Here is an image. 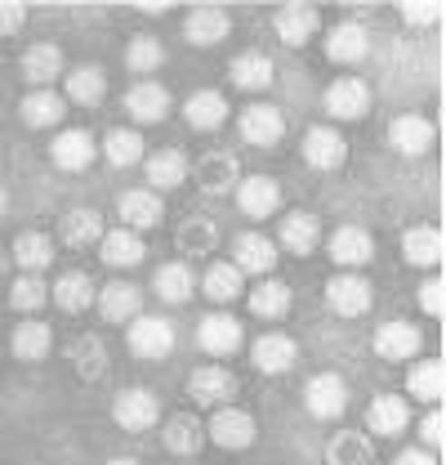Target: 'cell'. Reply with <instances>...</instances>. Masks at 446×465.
Returning <instances> with one entry per match:
<instances>
[{
    "mask_svg": "<svg viewBox=\"0 0 446 465\" xmlns=\"http://www.w3.org/2000/svg\"><path fill=\"white\" fill-rule=\"evenodd\" d=\"M206 439L223 448V452H241V448H250L255 439H259V420H255V411H246V407L237 403H223L215 407V416H210V425H206Z\"/></svg>",
    "mask_w": 446,
    "mask_h": 465,
    "instance_id": "cell-1",
    "label": "cell"
},
{
    "mask_svg": "<svg viewBox=\"0 0 446 465\" xmlns=\"http://www.w3.org/2000/svg\"><path fill=\"white\" fill-rule=\"evenodd\" d=\"M174 322L170 318H157V313H139L130 327H125V349L134 353V358H143V362H161L170 358V349H174Z\"/></svg>",
    "mask_w": 446,
    "mask_h": 465,
    "instance_id": "cell-2",
    "label": "cell"
},
{
    "mask_svg": "<svg viewBox=\"0 0 446 465\" xmlns=\"http://www.w3.org/2000/svg\"><path fill=\"white\" fill-rule=\"evenodd\" d=\"M112 420L125 434H143V430H152L161 420V399L152 390H143V385H130V390H121L112 399Z\"/></svg>",
    "mask_w": 446,
    "mask_h": 465,
    "instance_id": "cell-3",
    "label": "cell"
},
{
    "mask_svg": "<svg viewBox=\"0 0 446 465\" xmlns=\"http://www.w3.org/2000/svg\"><path fill=\"white\" fill-rule=\"evenodd\" d=\"M304 411L313 420H339L348 411V381L339 371H317L304 385Z\"/></svg>",
    "mask_w": 446,
    "mask_h": 465,
    "instance_id": "cell-4",
    "label": "cell"
},
{
    "mask_svg": "<svg viewBox=\"0 0 446 465\" xmlns=\"http://www.w3.org/2000/svg\"><path fill=\"white\" fill-rule=\"evenodd\" d=\"M326 255L334 260L339 273H357V269L371 264V255H375V237L362 229V224H339V229L326 237Z\"/></svg>",
    "mask_w": 446,
    "mask_h": 465,
    "instance_id": "cell-5",
    "label": "cell"
},
{
    "mask_svg": "<svg viewBox=\"0 0 446 465\" xmlns=\"http://www.w3.org/2000/svg\"><path fill=\"white\" fill-rule=\"evenodd\" d=\"M277 242H273V237H268V232H237V237H232V264H237V273H241V278H246V273H250V278H268V273H273V269H277Z\"/></svg>",
    "mask_w": 446,
    "mask_h": 465,
    "instance_id": "cell-6",
    "label": "cell"
},
{
    "mask_svg": "<svg viewBox=\"0 0 446 465\" xmlns=\"http://www.w3.org/2000/svg\"><path fill=\"white\" fill-rule=\"evenodd\" d=\"M94 157H99V143H94V134H90V130H81V125L58 130L54 143H50V162H54V171H63V174L90 171V166H94Z\"/></svg>",
    "mask_w": 446,
    "mask_h": 465,
    "instance_id": "cell-7",
    "label": "cell"
},
{
    "mask_svg": "<svg viewBox=\"0 0 446 465\" xmlns=\"http://www.w3.org/2000/svg\"><path fill=\"white\" fill-rule=\"evenodd\" d=\"M322 108L331 121H362L371 113V85L362 76H334L322 94Z\"/></svg>",
    "mask_w": 446,
    "mask_h": 465,
    "instance_id": "cell-8",
    "label": "cell"
},
{
    "mask_svg": "<svg viewBox=\"0 0 446 465\" xmlns=\"http://www.w3.org/2000/svg\"><path fill=\"white\" fill-rule=\"evenodd\" d=\"M121 108H125V116H130L134 130H139V125H157V121H166L170 108H174V99H170V90L161 85V81H134V85L125 90Z\"/></svg>",
    "mask_w": 446,
    "mask_h": 465,
    "instance_id": "cell-9",
    "label": "cell"
},
{
    "mask_svg": "<svg viewBox=\"0 0 446 465\" xmlns=\"http://www.w3.org/2000/svg\"><path fill=\"white\" fill-rule=\"evenodd\" d=\"M232 197H237V211L246 220H273L281 211V183L273 174H246L232 188Z\"/></svg>",
    "mask_w": 446,
    "mask_h": 465,
    "instance_id": "cell-10",
    "label": "cell"
},
{
    "mask_svg": "<svg viewBox=\"0 0 446 465\" xmlns=\"http://www.w3.org/2000/svg\"><path fill=\"white\" fill-rule=\"evenodd\" d=\"M371 300H375V291L362 273H334L326 282V309L334 318H362V313H371Z\"/></svg>",
    "mask_w": 446,
    "mask_h": 465,
    "instance_id": "cell-11",
    "label": "cell"
},
{
    "mask_svg": "<svg viewBox=\"0 0 446 465\" xmlns=\"http://www.w3.org/2000/svg\"><path fill=\"white\" fill-rule=\"evenodd\" d=\"M246 341V331H241V318H232V313H206L201 322H197V349L201 353H210V358H232L237 349Z\"/></svg>",
    "mask_w": 446,
    "mask_h": 465,
    "instance_id": "cell-12",
    "label": "cell"
},
{
    "mask_svg": "<svg viewBox=\"0 0 446 465\" xmlns=\"http://www.w3.org/2000/svg\"><path fill=\"white\" fill-rule=\"evenodd\" d=\"M344 162H348V139H344L334 125H313V130L304 134V166H308V171L331 174V171H339Z\"/></svg>",
    "mask_w": 446,
    "mask_h": 465,
    "instance_id": "cell-13",
    "label": "cell"
},
{
    "mask_svg": "<svg viewBox=\"0 0 446 465\" xmlns=\"http://www.w3.org/2000/svg\"><path fill=\"white\" fill-rule=\"evenodd\" d=\"M420 345H424V336H420V327L406 322V318L380 322L375 336H371V349H375L384 362H411V358L420 353Z\"/></svg>",
    "mask_w": 446,
    "mask_h": 465,
    "instance_id": "cell-14",
    "label": "cell"
},
{
    "mask_svg": "<svg viewBox=\"0 0 446 465\" xmlns=\"http://www.w3.org/2000/svg\"><path fill=\"white\" fill-rule=\"evenodd\" d=\"M411 430V403L402 394H375L366 403V434L371 439H402Z\"/></svg>",
    "mask_w": 446,
    "mask_h": 465,
    "instance_id": "cell-15",
    "label": "cell"
},
{
    "mask_svg": "<svg viewBox=\"0 0 446 465\" xmlns=\"http://www.w3.org/2000/svg\"><path fill=\"white\" fill-rule=\"evenodd\" d=\"M237 130L255 148H277L281 139H286V116H281L277 104H250L246 113L237 116Z\"/></svg>",
    "mask_w": 446,
    "mask_h": 465,
    "instance_id": "cell-16",
    "label": "cell"
},
{
    "mask_svg": "<svg viewBox=\"0 0 446 465\" xmlns=\"http://www.w3.org/2000/svg\"><path fill=\"white\" fill-rule=\"evenodd\" d=\"M273 32H277L281 45L299 50V45H308V41L322 32V14H317L313 5H299V0H290V5H281L277 14H273Z\"/></svg>",
    "mask_w": 446,
    "mask_h": 465,
    "instance_id": "cell-17",
    "label": "cell"
},
{
    "mask_svg": "<svg viewBox=\"0 0 446 465\" xmlns=\"http://www.w3.org/2000/svg\"><path fill=\"white\" fill-rule=\"evenodd\" d=\"M433 139H438V130H433V121L420 113H402L393 116L389 125V148L397 157H424L429 148H433Z\"/></svg>",
    "mask_w": 446,
    "mask_h": 465,
    "instance_id": "cell-18",
    "label": "cell"
},
{
    "mask_svg": "<svg viewBox=\"0 0 446 465\" xmlns=\"http://www.w3.org/2000/svg\"><path fill=\"white\" fill-rule=\"evenodd\" d=\"M232 394H237V376L219 362H206L188 376V399L197 407H223L232 403Z\"/></svg>",
    "mask_w": 446,
    "mask_h": 465,
    "instance_id": "cell-19",
    "label": "cell"
},
{
    "mask_svg": "<svg viewBox=\"0 0 446 465\" xmlns=\"http://www.w3.org/2000/svg\"><path fill=\"white\" fill-rule=\"evenodd\" d=\"M250 362H255V371H264V376H286V371H295V362H299V345H295V336H286V331H264V336L250 345Z\"/></svg>",
    "mask_w": 446,
    "mask_h": 465,
    "instance_id": "cell-20",
    "label": "cell"
},
{
    "mask_svg": "<svg viewBox=\"0 0 446 465\" xmlns=\"http://www.w3.org/2000/svg\"><path fill=\"white\" fill-rule=\"evenodd\" d=\"M116 215H121V229H157L161 224V215H166V206H161V193H152V188H125L121 197H116Z\"/></svg>",
    "mask_w": 446,
    "mask_h": 465,
    "instance_id": "cell-21",
    "label": "cell"
},
{
    "mask_svg": "<svg viewBox=\"0 0 446 465\" xmlns=\"http://www.w3.org/2000/svg\"><path fill=\"white\" fill-rule=\"evenodd\" d=\"M228 32H232V18H228V9H219V5H201V9H192V14L183 18V41L197 45V50L223 45Z\"/></svg>",
    "mask_w": 446,
    "mask_h": 465,
    "instance_id": "cell-22",
    "label": "cell"
},
{
    "mask_svg": "<svg viewBox=\"0 0 446 465\" xmlns=\"http://www.w3.org/2000/svg\"><path fill=\"white\" fill-rule=\"evenodd\" d=\"M188 171H192V162H188L183 148H157V153L143 157V174H148L152 193H174L188 179Z\"/></svg>",
    "mask_w": 446,
    "mask_h": 465,
    "instance_id": "cell-23",
    "label": "cell"
},
{
    "mask_svg": "<svg viewBox=\"0 0 446 465\" xmlns=\"http://www.w3.org/2000/svg\"><path fill=\"white\" fill-rule=\"evenodd\" d=\"M277 242L281 251H290V255H313L322 246V220L313 211H290V215H281Z\"/></svg>",
    "mask_w": 446,
    "mask_h": 465,
    "instance_id": "cell-24",
    "label": "cell"
},
{
    "mask_svg": "<svg viewBox=\"0 0 446 465\" xmlns=\"http://www.w3.org/2000/svg\"><path fill=\"white\" fill-rule=\"evenodd\" d=\"M63 99H67V104H76V108H99V104L108 99V72H103V67H94V63L72 67V72H67V81H63Z\"/></svg>",
    "mask_w": 446,
    "mask_h": 465,
    "instance_id": "cell-25",
    "label": "cell"
},
{
    "mask_svg": "<svg viewBox=\"0 0 446 465\" xmlns=\"http://www.w3.org/2000/svg\"><path fill=\"white\" fill-rule=\"evenodd\" d=\"M366 54H371V32L362 23H339L326 32V58L331 63L357 67V63H366Z\"/></svg>",
    "mask_w": 446,
    "mask_h": 465,
    "instance_id": "cell-26",
    "label": "cell"
},
{
    "mask_svg": "<svg viewBox=\"0 0 446 465\" xmlns=\"http://www.w3.org/2000/svg\"><path fill=\"white\" fill-rule=\"evenodd\" d=\"M18 67H23V81H27L32 90H50L58 76H63V50L50 45V41H36V45L23 50Z\"/></svg>",
    "mask_w": 446,
    "mask_h": 465,
    "instance_id": "cell-27",
    "label": "cell"
},
{
    "mask_svg": "<svg viewBox=\"0 0 446 465\" xmlns=\"http://www.w3.org/2000/svg\"><path fill=\"white\" fill-rule=\"evenodd\" d=\"M94 304H99L103 322H134L143 313V291L134 282H125V278H116V282H103V291L94 295Z\"/></svg>",
    "mask_w": 446,
    "mask_h": 465,
    "instance_id": "cell-28",
    "label": "cell"
},
{
    "mask_svg": "<svg viewBox=\"0 0 446 465\" xmlns=\"http://www.w3.org/2000/svg\"><path fill=\"white\" fill-rule=\"evenodd\" d=\"M161 443H166L170 457H197L201 443H206V420L192 416V411H174L161 430Z\"/></svg>",
    "mask_w": 446,
    "mask_h": 465,
    "instance_id": "cell-29",
    "label": "cell"
},
{
    "mask_svg": "<svg viewBox=\"0 0 446 465\" xmlns=\"http://www.w3.org/2000/svg\"><path fill=\"white\" fill-rule=\"evenodd\" d=\"M273 76H277V67H273V58L264 54V50H246V54H237L228 63V81H232L237 90H250V94L268 90Z\"/></svg>",
    "mask_w": 446,
    "mask_h": 465,
    "instance_id": "cell-30",
    "label": "cell"
},
{
    "mask_svg": "<svg viewBox=\"0 0 446 465\" xmlns=\"http://www.w3.org/2000/svg\"><path fill=\"white\" fill-rule=\"evenodd\" d=\"M63 113H67V99L58 90H27L18 104V116L27 130H54L63 125Z\"/></svg>",
    "mask_w": 446,
    "mask_h": 465,
    "instance_id": "cell-31",
    "label": "cell"
},
{
    "mask_svg": "<svg viewBox=\"0 0 446 465\" xmlns=\"http://www.w3.org/2000/svg\"><path fill=\"white\" fill-rule=\"evenodd\" d=\"M9 255H14V264H18V273H45L50 264H54V237L41 229H27L14 237V246H9Z\"/></svg>",
    "mask_w": 446,
    "mask_h": 465,
    "instance_id": "cell-32",
    "label": "cell"
},
{
    "mask_svg": "<svg viewBox=\"0 0 446 465\" xmlns=\"http://www.w3.org/2000/svg\"><path fill=\"white\" fill-rule=\"evenodd\" d=\"M99 148H103V162L116 166V171H130V166H139L148 157V143H143V134L134 125H112Z\"/></svg>",
    "mask_w": 446,
    "mask_h": 465,
    "instance_id": "cell-33",
    "label": "cell"
},
{
    "mask_svg": "<svg viewBox=\"0 0 446 465\" xmlns=\"http://www.w3.org/2000/svg\"><path fill=\"white\" fill-rule=\"evenodd\" d=\"M402 260L411 269H438L442 264V229L433 224H415L402 232Z\"/></svg>",
    "mask_w": 446,
    "mask_h": 465,
    "instance_id": "cell-34",
    "label": "cell"
},
{
    "mask_svg": "<svg viewBox=\"0 0 446 465\" xmlns=\"http://www.w3.org/2000/svg\"><path fill=\"white\" fill-rule=\"evenodd\" d=\"M99 255H103L108 269H139L148 260V246L134 229H112L99 237Z\"/></svg>",
    "mask_w": 446,
    "mask_h": 465,
    "instance_id": "cell-35",
    "label": "cell"
},
{
    "mask_svg": "<svg viewBox=\"0 0 446 465\" xmlns=\"http://www.w3.org/2000/svg\"><path fill=\"white\" fill-rule=\"evenodd\" d=\"M406 394L411 399H420V403L438 407L446 394V367L438 358H420V362H411L406 367Z\"/></svg>",
    "mask_w": 446,
    "mask_h": 465,
    "instance_id": "cell-36",
    "label": "cell"
},
{
    "mask_svg": "<svg viewBox=\"0 0 446 465\" xmlns=\"http://www.w3.org/2000/svg\"><path fill=\"white\" fill-rule=\"evenodd\" d=\"M290 304H295V291L286 278H264L259 287H250V313L255 318H264V322H281L286 313H290Z\"/></svg>",
    "mask_w": 446,
    "mask_h": 465,
    "instance_id": "cell-37",
    "label": "cell"
},
{
    "mask_svg": "<svg viewBox=\"0 0 446 465\" xmlns=\"http://www.w3.org/2000/svg\"><path fill=\"white\" fill-rule=\"evenodd\" d=\"M94 295H99L94 278L81 273V269H67L54 287H50V300H54L63 313H85V309H94Z\"/></svg>",
    "mask_w": 446,
    "mask_h": 465,
    "instance_id": "cell-38",
    "label": "cell"
},
{
    "mask_svg": "<svg viewBox=\"0 0 446 465\" xmlns=\"http://www.w3.org/2000/svg\"><path fill=\"white\" fill-rule=\"evenodd\" d=\"M9 349H14V358H23V362H45V358H50V349H54V331H50V322L23 318V322L14 327V336H9Z\"/></svg>",
    "mask_w": 446,
    "mask_h": 465,
    "instance_id": "cell-39",
    "label": "cell"
},
{
    "mask_svg": "<svg viewBox=\"0 0 446 465\" xmlns=\"http://www.w3.org/2000/svg\"><path fill=\"white\" fill-rule=\"evenodd\" d=\"M183 121L192 130L210 134V130H219L223 121H228V99H223L219 90H192L188 104H183Z\"/></svg>",
    "mask_w": 446,
    "mask_h": 465,
    "instance_id": "cell-40",
    "label": "cell"
},
{
    "mask_svg": "<svg viewBox=\"0 0 446 465\" xmlns=\"http://www.w3.org/2000/svg\"><path fill=\"white\" fill-rule=\"evenodd\" d=\"M152 291H157V300H166V304H188V300L197 295V273H192L183 260H170V264H161V269L152 273Z\"/></svg>",
    "mask_w": 446,
    "mask_h": 465,
    "instance_id": "cell-41",
    "label": "cell"
},
{
    "mask_svg": "<svg viewBox=\"0 0 446 465\" xmlns=\"http://www.w3.org/2000/svg\"><path fill=\"white\" fill-rule=\"evenodd\" d=\"M99 237H103V215L94 206H76L63 215V246L85 251V246H99Z\"/></svg>",
    "mask_w": 446,
    "mask_h": 465,
    "instance_id": "cell-42",
    "label": "cell"
},
{
    "mask_svg": "<svg viewBox=\"0 0 446 465\" xmlns=\"http://www.w3.org/2000/svg\"><path fill=\"white\" fill-rule=\"evenodd\" d=\"M241 287H246V278L237 273L232 260L206 264V278H197V291H206V300H215V304H232L241 295Z\"/></svg>",
    "mask_w": 446,
    "mask_h": 465,
    "instance_id": "cell-43",
    "label": "cell"
},
{
    "mask_svg": "<svg viewBox=\"0 0 446 465\" xmlns=\"http://www.w3.org/2000/svg\"><path fill=\"white\" fill-rule=\"evenodd\" d=\"M45 304H50V282H45L41 273H18V278H14V287H9V309H14V313L32 318V313H41Z\"/></svg>",
    "mask_w": 446,
    "mask_h": 465,
    "instance_id": "cell-44",
    "label": "cell"
},
{
    "mask_svg": "<svg viewBox=\"0 0 446 465\" xmlns=\"http://www.w3.org/2000/svg\"><path fill=\"white\" fill-rule=\"evenodd\" d=\"M166 63V45L157 36H130L125 45V67L139 76V81H152V72H161Z\"/></svg>",
    "mask_w": 446,
    "mask_h": 465,
    "instance_id": "cell-45",
    "label": "cell"
},
{
    "mask_svg": "<svg viewBox=\"0 0 446 465\" xmlns=\"http://www.w3.org/2000/svg\"><path fill=\"white\" fill-rule=\"evenodd\" d=\"M326 461L331 465H371V439L366 434H334L331 448H326Z\"/></svg>",
    "mask_w": 446,
    "mask_h": 465,
    "instance_id": "cell-46",
    "label": "cell"
},
{
    "mask_svg": "<svg viewBox=\"0 0 446 465\" xmlns=\"http://www.w3.org/2000/svg\"><path fill=\"white\" fill-rule=\"evenodd\" d=\"M72 358H76L81 381H94V376H103V371H108V349L99 345L94 336H81V341L72 345Z\"/></svg>",
    "mask_w": 446,
    "mask_h": 465,
    "instance_id": "cell-47",
    "label": "cell"
},
{
    "mask_svg": "<svg viewBox=\"0 0 446 465\" xmlns=\"http://www.w3.org/2000/svg\"><path fill=\"white\" fill-rule=\"evenodd\" d=\"M215 242H219V232H215V224H206V220H192L188 229L179 232V246H183V251H192V255L215 251Z\"/></svg>",
    "mask_w": 446,
    "mask_h": 465,
    "instance_id": "cell-48",
    "label": "cell"
},
{
    "mask_svg": "<svg viewBox=\"0 0 446 465\" xmlns=\"http://www.w3.org/2000/svg\"><path fill=\"white\" fill-rule=\"evenodd\" d=\"M397 14H402V23H406V27H433V23H442V5H438V0H424V5H402Z\"/></svg>",
    "mask_w": 446,
    "mask_h": 465,
    "instance_id": "cell-49",
    "label": "cell"
},
{
    "mask_svg": "<svg viewBox=\"0 0 446 465\" xmlns=\"http://www.w3.org/2000/svg\"><path fill=\"white\" fill-rule=\"evenodd\" d=\"M201 174H206L201 183H206L210 193H228V188H232V179H237V174H232V162H228V157H210V162L201 166Z\"/></svg>",
    "mask_w": 446,
    "mask_h": 465,
    "instance_id": "cell-50",
    "label": "cell"
},
{
    "mask_svg": "<svg viewBox=\"0 0 446 465\" xmlns=\"http://www.w3.org/2000/svg\"><path fill=\"white\" fill-rule=\"evenodd\" d=\"M23 27H27V5L0 0V41H5V36H18Z\"/></svg>",
    "mask_w": 446,
    "mask_h": 465,
    "instance_id": "cell-51",
    "label": "cell"
},
{
    "mask_svg": "<svg viewBox=\"0 0 446 465\" xmlns=\"http://www.w3.org/2000/svg\"><path fill=\"white\" fill-rule=\"evenodd\" d=\"M442 430H446L442 407H429V411H424V420H420V439H424V448H429V452H438V448H442Z\"/></svg>",
    "mask_w": 446,
    "mask_h": 465,
    "instance_id": "cell-52",
    "label": "cell"
},
{
    "mask_svg": "<svg viewBox=\"0 0 446 465\" xmlns=\"http://www.w3.org/2000/svg\"><path fill=\"white\" fill-rule=\"evenodd\" d=\"M420 309H424L429 318H442V278H429V282L420 287Z\"/></svg>",
    "mask_w": 446,
    "mask_h": 465,
    "instance_id": "cell-53",
    "label": "cell"
},
{
    "mask_svg": "<svg viewBox=\"0 0 446 465\" xmlns=\"http://www.w3.org/2000/svg\"><path fill=\"white\" fill-rule=\"evenodd\" d=\"M393 465H438V457H433L429 448H420V443H415V448H402V452L393 457Z\"/></svg>",
    "mask_w": 446,
    "mask_h": 465,
    "instance_id": "cell-54",
    "label": "cell"
},
{
    "mask_svg": "<svg viewBox=\"0 0 446 465\" xmlns=\"http://www.w3.org/2000/svg\"><path fill=\"white\" fill-rule=\"evenodd\" d=\"M108 465H143V461H139V457H112Z\"/></svg>",
    "mask_w": 446,
    "mask_h": 465,
    "instance_id": "cell-55",
    "label": "cell"
},
{
    "mask_svg": "<svg viewBox=\"0 0 446 465\" xmlns=\"http://www.w3.org/2000/svg\"><path fill=\"white\" fill-rule=\"evenodd\" d=\"M5 215H9V193L0 188V220H5Z\"/></svg>",
    "mask_w": 446,
    "mask_h": 465,
    "instance_id": "cell-56",
    "label": "cell"
}]
</instances>
